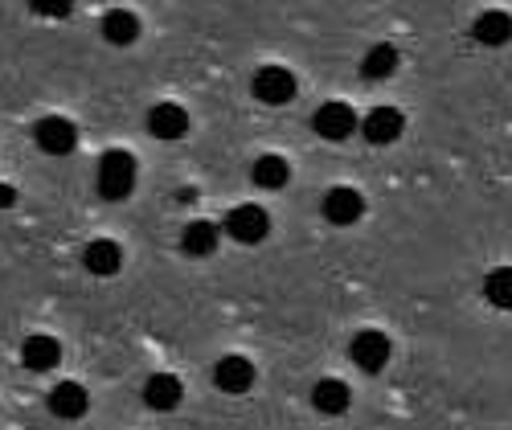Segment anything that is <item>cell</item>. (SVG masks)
<instances>
[{
    "instance_id": "6da1fadb",
    "label": "cell",
    "mask_w": 512,
    "mask_h": 430,
    "mask_svg": "<svg viewBox=\"0 0 512 430\" xmlns=\"http://www.w3.org/2000/svg\"><path fill=\"white\" fill-rule=\"evenodd\" d=\"M136 189V156L132 152H107L99 160V193L107 201H123V197H132Z\"/></svg>"
},
{
    "instance_id": "7a4b0ae2",
    "label": "cell",
    "mask_w": 512,
    "mask_h": 430,
    "mask_svg": "<svg viewBox=\"0 0 512 430\" xmlns=\"http://www.w3.org/2000/svg\"><path fill=\"white\" fill-rule=\"evenodd\" d=\"M349 357H353L357 369H365V373H381V369L390 365V336H386V332H377V328L357 332L353 344H349Z\"/></svg>"
},
{
    "instance_id": "3957f363",
    "label": "cell",
    "mask_w": 512,
    "mask_h": 430,
    "mask_svg": "<svg viewBox=\"0 0 512 430\" xmlns=\"http://www.w3.org/2000/svg\"><path fill=\"white\" fill-rule=\"evenodd\" d=\"M267 230H271V218H267V209H259V205H238V209H230V218H226V234L234 242H242V246H259L267 238Z\"/></svg>"
},
{
    "instance_id": "277c9868",
    "label": "cell",
    "mask_w": 512,
    "mask_h": 430,
    "mask_svg": "<svg viewBox=\"0 0 512 430\" xmlns=\"http://www.w3.org/2000/svg\"><path fill=\"white\" fill-rule=\"evenodd\" d=\"M250 86H254V99L271 103V107H283L295 99V74L287 66H263Z\"/></svg>"
},
{
    "instance_id": "5b68a950",
    "label": "cell",
    "mask_w": 512,
    "mask_h": 430,
    "mask_svg": "<svg viewBox=\"0 0 512 430\" xmlns=\"http://www.w3.org/2000/svg\"><path fill=\"white\" fill-rule=\"evenodd\" d=\"M33 140H37V148L41 152H50V156H66V152H74V144H78V132H74V123L70 119H62V115H46L37 127H33Z\"/></svg>"
},
{
    "instance_id": "8992f818",
    "label": "cell",
    "mask_w": 512,
    "mask_h": 430,
    "mask_svg": "<svg viewBox=\"0 0 512 430\" xmlns=\"http://www.w3.org/2000/svg\"><path fill=\"white\" fill-rule=\"evenodd\" d=\"M312 127H316L324 140H349L357 132V111L349 103H324L312 115Z\"/></svg>"
},
{
    "instance_id": "52a82bcc",
    "label": "cell",
    "mask_w": 512,
    "mask_h": 430,
    "mask_svg": "<svg viewBox=\"0 0 512 430\" xmlns=\"http://www.w3.org/2000/svg\"><path fill=\"white\" fill-rule=\"evenodd\" d=\"M361 132H365L369 144L386 148V144H394V140L406 132V119H402L398 107H373V111L365 115V123H361Z\"/></svg>"
},
{
    "instance_id": "ba28073f",
    "label": "cell",
    "mask_w": 512,
    "mask_h": 430,
    "mask_svg": "<svg viewBox=\"0 0 512 430\" xmlns=\"http://www.w3.org/2000/svg\"><path fill=\"white\" fill-rule=\"evenodd\" d=\"M324 218L332 222V226H353L357 218H361V213H365V197L357 193V189H345V185H340V189H328L324 193Z\"/></svg>"
},
{
    "instance_id": "9c48e42d",
    "label": "cell",
    "mask_w": 512,
    "mask_h": 430,
    "mask_svg": "<svg viewBox=\"0 0 512 430\" xmlns=\"http://www.w3.org/2000/svg\"><path fill=\"white\" fill-rule=\"evenodd\" d=\"M148 132L156 140H181L189 132V111L177 107V103H156L152 115H148Z\"/></svg>"
},
{
    "instance_id": "30bf717a",
    "label": "cell",
    "mask_w": 512,
    "mask_h": 430,
    "mask_svg": "<svg viewBox=\"0 0 512 430\" xmlns=\"http://www.w3.org/2000/svg\"><path fill=\"white\" fill-rule=\"evenodd\" d=\"M213 381H218V390H226V394H246L254 385V365L246 357H222L218 369H213Z\"/></svg>"
},
{
    "instance_id": "8fae6325",
    "label": "cell",
    "mask_w": 512,
    "mask_h": 430,
    "mask_svg": "<svg viewBox=\"0 0 512 430\" xmlns=\"http://www.w3.org/2000/svg\"><path fill=\"white\" fill-rule=\"evenodd\" d=\"M181 394L185 390H181V381L173 373H152L144 381V406H152V410H177Z\"/></svg>"
},
{
    "instance_id": "7c38bea8",
    "label": "cell",
    "mask_w": 512,
    "mask_h": 430,
    "mask_svg": "<svg viewBox=\"0 0 512 430\" xmlns=\"http://www.w3.org/2000/svg\"><path fill=\"white\" fill-rule=\"evenodd\" d=\"M21 361L33 369V373H50L58 361H62V344L54 336H29L21 344Z\"/></svg>"
},
{
    "instance_id": "4fadbf2b",
    "label": "cell",
    "mask_w": 512,
    "mask_h": 430,
    "mask_svg": "<svg viewBox=\"0 0 512 430\" xmlns=\"http://www.w3.org/2000/svg\"><path fill=\"white\" fill-rule=\"evenodd\" d=\"M472 37L480 41V46H508V41H512V17L500 13V9H488V13L476 17Z\"/></svg>"
},
{
    "instance_id": "5bb4252c",
    "label": "cell",
    "mask_w": 512,
    "mask_h": 430,
    "mask_svg": "<svg viewBox=\"0 0 512 430\" xmlns=\"http://www.w3.org/2000/svg\"><path fill=\"white\" fill-rule=\"evenodd\" d=\"M82 263H87V271L91 275H115L119 271V263H123V250H119V242H111V238H95L87 250H82Z\"/></svg>"
},
{
    "instance_id": "9a60e30c",
    "label": "cell",
    "mask_w": 512,
    "mask_h": 430,
    "mask_svg": "<svg viewBox=\"0 0 512 430\" xmlns=\"http://www.w3.org/2000/svg\"><path fill=\"white\" fill-rule=\"evenodd\" d=\"M87 406H91V398H87V390H82L78 381H62V385H54V390H50V410L58 418H82V414H87Z\"/></svg>"
},
{
    "instance_id": "2e32d148",
    "label": "cell",
    "mask_w": 512,
    "mask_h": 430,
    "mask_svg": "<svg viewBox=\"0 0 512 430\" xmlns=\"http://www.w3.org/2000/svg\"><path fill=\"white\" fill-rule=\"evenodd\" d=\"M349 402H353V394H349V385L345 381H336V377H324V381H316V390H312V406L320 410V414H345L349 410Z\"/></svg>"
},
{
    "instance_id": "e0dca14e",
    "label": "cell",
    "mask_w": 512,
    "mask_h": 430,
    "mask_svg": "<svg viewBox=\"0 0 512 430\" xmlns=\"http://www.w3.org/2000/svg\"><path fill=\"white\" fill-rule=\"evenodd\" d=\"M103 37L111 41V46H132V41L140 37V17L127 13V9H111L103 17Z\"/></svg>"
},
{
    "instance_id": "ac0fdd59",
    "label": "cell",
    "mask_w": 512,
    "mask_h": 430,
    "mask_svg": "<svg viewBox=\"0 0 512 430\" xmlns=\"http://www.w3.org/2000/svg\"><path fill=\"white\" fill-rule=\"evenodd\" d=\"M287 177H291V168H287L283 156H259V160L250 164V181L259 185V189H283Z\"/></svg>"
},
{
    "instance_id": "d6986e66",
    "label": "cell",
    "mask_w": 512,
    "mask_h": 430,
    "mask_svg": "<svg viewBox=\"0 0 512 430\" xmlns=\"http://www.w3.org/2000/svg\"><path fill=\"white\" fill-rule=\"evenodd\" d=\"M394 70H398V50H394V46H373V50L365 54V62H361V74H365L369 82H386Z\"/></svg>"
},
{
    "instance_id": "ffe728a7",
    "label": "cell",
    "mask_w": 512,
    "mask_h": 430,
    "mask_svg": "<svg viewBox=\"0 0 512 430\" xmlns=\"http://www.w3.org/2000/svg\"><path fill=\"white\" fill-rule=\"evenodd\" d=\"M484 295H488V304H492V308L512 312V267H496V271H488V279H484Z\"/></svg>"
},
{
    "instance_id": "44dd1931",
    "label": "cell",
    "mask_w": 512,
    "mask_h": 430,
    "mask_svg": "<svg viewBox=\"0 0 512 430\" xmlns=\"http://www.w3.org/2000/svg\"><path fill=\"white\" fill-rule=\"evenodd\" d=\"M181 246H185V254H213V250H218V226L189 222L185 234H181Z\"/></svg>"
},
{
    "instance_id": "7402d4cb",
    "label": "cell",
    "mask_w": 512,
    "mask_h": 430,
    "mask_svg": "<svg viewBox=\"0 0 512 430\" xmlns=\"http://www.w3.org/2000/svg\"><path fill=\"white\" fill-rule=\"evenodd\" d=\"M33 13H46V17H66L70 5H33Z\"/></svg>"
},
{
    "instance_id": "603a6c76",
    "label": "cell",
    "mask_w": 512,
    "mask_h": 430,
    "mask_svg": "<svg viewBox=\"0 0 512 430\" xmlns=\"http://www.w3.org/2000/svg\"><path fill=\"white\" fill-rule=\"evenodd\" d=\"M13 201H17V193H13L9 185H0V209H9Z\"/></svg>"
}]
</instances>
